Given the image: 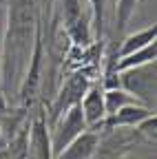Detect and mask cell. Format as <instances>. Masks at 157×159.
Segmentation results:
<instances>
[{
  "mask_svg": "<svg viewBox=\"0 0 157 159\" xmlns=\"http://www.w3.org/2000/svg\"><path fill=\"white\" fill-rule=\"evenodd\" d=\"M117 75H120V89L150 108L153 99H155V62L122 71Z\"/></svg>",
  "mask_w": 157,
  "mask_h": 159,
  "instance_id": "obj_1",
  "label": "cell"
},
{
  "mask_svg": "<svg viewBox=\"0 0 157 159\" xmlns=\"http://www.w3.org/2000/svg\"><path fill=\"white\" fill-rule=\"evenodd\" d=\"M86 128V122L82 117V111H80V104L73 106L71 111H67L58 122L53 124V135H51V155H60L73 139H77Z\"/></svg>",
  "mask_w": 157,
  "mask_h": 159,
  "instance_id": "obj_2",
  "label": "cell"
},
{
  "mask_svg": "<svg viewBox=\"0 0 157 159\" xmlns=\"http://www.w3.org/2000/svg\"><path fill=\"white\" fill-rule=\"evenodd\" d=\"M91 89V82H89V77L84 73H75L71 75L64 86L60 89V93L55 95L53 99V104H51V126L60 119L67 111H71L73 106L80 104V99L84 97V93Z\"/></svg>",
  "mask_w": 157,
  "mask_h": 159,
  "instance_id": "obj_3",
  "label": "cell"
},
{
  "mask_svg": "<svg viewBox=\"0 0 157 159\" xmlns=\"http://www.w3.org/2000/svg\"><path fill=\"white\" fill-rule=\"evenodd\" d=\"M104 89L102 84L100 86H91L84 97L80 99V111H82V117L86 122V128L89 126H95V124H102L106 119V113H104V97H102Z\"/></svg>",
  "mask_w": 157,
  "mask_h": 159,
  "instance_id": "obj_4",
  "label": "cell"
},
{
  "mask_svg": "<svg viewBox=\"0 0 157 159\" xmlns=\"http://www.w3.org/2000/svg\"><path fill=\"white\" fill-rule=\"evenodd\" d=\"M97 144H100V137H97L93 130H84L80 137L73 139V142L60 155H55L53 159H91L95 155Z\"/></svg>",
  "mask_w": 157,
  "mask_h": 159,
  "instance_id": "obj_5",
  "label": "cell"
},
{
  "mask_svg": "<svg viewBox=\"0 0 157 159\" xmlns=\"http://www.w3.org/2000/svg\"><path fill=\"white\" fill-rule=\"evenodd\" d=\"M155 115L153 108L144 106V104H131V106H124L120 108L115 115L109 117V126H137V124H142L146 117Z\"/></svg>",
  "mask_w": 157,
  "mask_h": 159,
  "instance_id": "obj_6",
  "label": "cell"
},
{
  "mask_svg": "<svg viewBox=\"0 0 157 159\" xmlns=\"http://www.w3.org/2000/svg\"><path fill=\"white\" fill-rule=\"evenodd\" d=\"M155 38H157V27H155V25L148 27V29L137 31V33H131L124 42H122L120 51H117V60H120V57H126V55H131V53H135V51H142L144 47H148V44L155 42Z\"/></svg>",
  "mask_w": 157,
  "mask_h": 159,
  "instance_id": "obj_7",
  "label": "cell"
},
{
  "mask_svg": "<svg viewBox=\"0 0 157 159\" xmlns=\"http://www.w3.org/2000/svg\"><path fill=\"white\" fill-rule=\"evenodd\" d=\"M51 142L44 128V119L40 117L31 130V159H51Z\"/></svg>",
  "mask_w": 157,
  "mask_h": 159,
  "instance_id": "obj_8",
  "label": "cell"
},
{
  "mask_svg": "<svg viewBox=\"0 0 157 159\" xmlns=\"http://www.w3.org/2000/svg\"><path fill=\"white\" fill-rule=\"evenodd\" d=\"M155 55H157V47H155V42H153V44L144 47L142 51H135V53H131V55H126V57H120V60L115 62L113 71H115V73H122V71H128V69H135V66H144V64H148V62H155Z\"/></svg>",
  "mask_w": 157,
  "mask_h": 159,
  "instance_id": "obj_9",
  "label": "cell"
},
{
  "mask_svg": "<svg viewBox=\"0 0 157 159\" xmlns=\"http://www.w3.org/2000/svg\"><path fill=\"white\" fill-rule=\"evenodd\" d=\"M102 97H104V113H106V117L115 115L117 111L124 108V106H131V104H142V102H137L133 95H128V93H126V91H122V89H111V91H104V93H102Z\"/></svg>",
  "mask_w": 157,
  "mask_h": 159,
  "instance_id": "obj_10",
  "label": "cell"
},
{
  "mask_svg": "<svg viewBox=\"0 0 157 159\" xmlns=\"http://www.w3.org/2000/svg\"><path fill=\"white\" fill-rule=\"evenodd\" d=\"M137 2H140V0H117V7H115V27H117V33H122L126 29L128 20L135 13Z\"/></svg>",
  "mask_w": 157,
  "mask_h": 159,
  "instance_id": "obj_11",
  "label": "cell"
},
{
  "mask_svg": "<svg viewBox=\"0 0 157 159\" xmlns=\"http://www.w3.org/2000/svg\"><path fill=\"white\" fill-rule=\"evenodd\" d=\"M91 7H93V29H95V35L100 38V42H102V33H104V7H106V0H91Z\"/></svg>",
  "mask_w": 157,
  "mask_h": 159,
  "instance_id": "obj_12",
  "label": "cell"
},
{
  "mask_svg": "<svg viewBox=\"0 0 157 159\" xmlns=\"http://www.w3.org/2000/svg\"><path fill=\"white\" fill-rule=\"evenodd\" d=\"M155 124H157V119H155V115H150V117H146L142 124H137V128H140L148 139H155Z\"/></svg>",
  "mask_w": 157,
  "mask_h": 159,
  "instance_id": "obj_13",
  "label": "cell"
},
{
  "mask_svg": "<svg viewBox=\"0 0 157 159\" xmlns=\"http://www.w3.org/2000/svg\"><path fill=\"white\" fill-rule=\"evenodd\" d=\"M0 148H2V139H0Z\"/></svg>",
  "mask_w": 157,
  "mask_h": 159,
  "instance_id": "obj_14",
  "label": "cell"
}]
</instances>
